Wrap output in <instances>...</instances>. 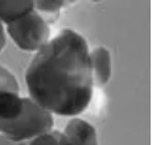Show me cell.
I'll return each instance as SVG.
<instances>
[{
    "label": "cell",
    "mask_w": 152,
    "mask_h": 145,
    "mask_svg": "<svg viewBox=\"0 0 152 145\" xmlns=\"http://www.w3.org/2000/svg\"><path fill=\"white\" fill-rule=\"evenodd\" d=\"M53 124L50 112L31 98H24V108L16 119L10 121L0 120V135L15 143H25L50 132Z\"/></svg>",
    "instance_id": "cell-2"
},
{
    "label": "cell",
    "mask_w": 152,
    "mask_h": 145,
    "mask_svg": "<svg viewBox=\"0 0 152 145\" xmlns=\"http://www.w3.org/2000/svg\"><path fill=\"white\" fill-rule=\"evenodd\" d=\"M60 145H98L94 127L82 119H72L60 133Z\"/></svg>",
    "instance_id": "cell-4"
},
{
    "label": "cell",
    "mask_w": 152,
    "mask_h": 145,
    "mask_svg": "<svg viewBox=\"0 0 152 145\" xmlns=\"http://www.w3.org/2000/svg\"><path fill=\"white\" fill-rule=\"evenodd\" d=\"M5 46V34H4V28H3V24L0 22V53L4 49Z\"/></svg>",
    "instance_id": "cell-12"
},
{
    "label": "cell",
    "mask_w": 152,
    "mask_h": 145,
    "mask_svg": "<svg viewBox=\"0 0 152 145\" xmlns=\"http://www.w3.org/2000/svg\"><path fill=\"white\" fill-rule=\"evenodd\" d=\"M33 9L34 1L32 0H0V22L8 25Z\"/></svg>",
    "instance_id": "cell-6"
},
{
    "label": "cell",
    "mask_w": 152,
    "mask_h": 145,
    "mask_svg": "<svg viewBox=\"0 0 152 145\" xmlns=\"http://www.w3.org/2000/svg\"><path fill=\"white\" fill-rule=\"evenodd\" d=\"M65 1H50V0H41V1H34V9L44 17L49 25L57 21L60 16V9L65 5Z\"/></svg>",
    "instance_id": "cell-8"
},
{
    "label": "cell",
    "mask_w": 152,
    "mask_h": 145,
    "mask_svg": "<svg viewBox=\"0 0 152 145\" xmlns=\"http://www.w3.org/2000/svg\"><path fill=\"white\" fill-rule=\"evenodd\" d=\"M7 32L12 41L25 51H39L49 42L50 36L49 24L36 9L8 24Z\"/></svg>",
    "instance_id": "cell-3"
},
{
    "label": "cell",
    "mask_w": 152,
    "mask_h": 145,
    "mask_svg": "<svg viewBox=\"0 0 152 145\" xmlns=\"http://www.w3.org/2000/svg\"><path fill=\"white\" fill-rule=\"evenodd\" d=\"M0 145H28V143H15V141L8 140L7 137L0 135Z\"/></svg>",
    "instance_id": "cell-11"
},
{
    "label": "cell",
    "mask_w": 152,
    "mask_h": 145,
    "mask_svg": "<svg viewBox=\"0 0 152 145\" xmlns=\"http://www.w3.org/2000/svg\"><path fill=\"white\" fill-rule=\"evenodd\" d=\"M0 91L19 92V83L15 75L3 66H0Z\"/></svg>",
    "instance_id": "cell-9"
},
{
    "label": "cell",
    "mask_w": 152,
    "mask_h": 145,
    "mask_svg": "<svg viewBox=\"0 0 152 145\" xmlns=\"http://www.w3.org/2000/svg\"><path fill=\"white\" fill-rule=\"evenodd\" d=\"M23 108L24 98H20L19 92L0 91V120H13L23 112Z\"/></svg>",
    "instance_id": "cell-7"
},
{
    "label": "cell",
    "mask_w": 152,
    "mask_h": 145,
    "mask_svg": "<svg viewBox=\"0 0 152 145\" xmlns=\"http://www.w3.org/2000/svg\"><path fill=\"white\" fill-rule=\"evenodd\" d=\"M60 130H50L28 143V145H60Z\"/></svg>",
    "instance_id": "cell-10"
},
{
    "label": "cell",
    "mask_w": 152,
    "mask_h": 145,
    "mask_svg": "<svg viewBox=\"0 0 152 145\" xmlns=\"http://www.w3.org/2000/svg\"><path fill=\"white\" fill-rule=\"evenodd\" d=\"M86 40L72 29L49 40L25 72L31 99L50 114L74 116L87 108L93 78Z\"/></svg>",
    "instance_id": "cell-1"
},
{
    "label": "cell",
    "mask_w": 152,
    "mask_h": 145,
    "mask_svg": "<svg viewBox=\"0 0 152 145\" xmlns=\"http://www.w3.org/2000/svg\"><path fill=\"white\" fill-rule=\"evenodd\" d=\"M93 86L103 87L111 77V56L106 48H95L89 53Z\"/></svg>",
    "instance_id": "cell-5"
}]
</instances>
